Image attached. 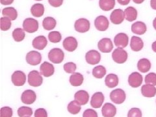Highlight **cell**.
I'll return each mask as SVG.
<instances>
[{
  "mask_svg": "<svg viewBox=\"0 0 156 117\" xmlns=\"http://www.w3.org/2000/svg\"><path fill=\"white\" fill-rule=\"evenodd\" d=\"M65 57V53L60 48H53L48 53V58L54 64H60Z\"/></svg>",
  "mask_w": 156,
  "mask_h": 117,
  "instance_id": "1",
  "label": "cell"
},
{
  "mask_svg": "<svg viewBox=\"0 0 156 117\" xmlns=\"http://www.w3.org/2000/svg\"><path fill=\"white\" fill-rule=\"evenodd\" d=\"M43 83V78L37 70H32L28 74V83L32 87H40Z\"/></svg>",
  "mask_w": 156,
  "mask_h": 117,
  "instance_id": "2",
  "label": "cell"
},
{
  "mask_svg": "<svg viewBox=\"0 0 156 117\" xmlns=\"http://www.w3.org/2000/svg\"><path fill=\"white\" fill-rule=\"evenodd\" d=\"M39 27L38 22L32 18H27L23 22V30L29 33H33L38 31Z\"/></svg>",
  "mask_w": 156,
  "mask_h": 117,
  "instance_id": "3",
  "label": "cell"
},
{
  "mask_svg": "<svg viewBox=\"0 0 156 117\" xmlns=\"http://www.w3.org/2000/svg\"><path fill=\"white\" fill-rule=\"evenodd\" d=\"M113 60L118 64H123L128 59V53L123 48L115 49L112 53Z\"/></svg>",
  "mask_w": 156,
  "mask_h": 117,
  "instance_id": "4",
  "label": "cell"
},
{
  "mask_svg": "<svg viewBox=\"0 0 156 117\" xmlns=\"http://www.w3.org/2000/svg\"><path fill=\"white\" fill-rule=\"evenodd\" d=\"M126 98V95L124 90L116 89L112 90L110 93V99L116 104H121L124 102Z\"/></svg>",
  "mask_w": 156,
  "mask_h": 117,
  "instance_id": "5",
  "label": "cell"
},
{
  "mask_svg": "<svg viewBox=\"0 0 156 117\" xmlns=\"http://www.w3.org/2000/svg\"><path fill=\"white\" fill-rule=\"evenodd\" d=\"M90 27V22L86 18H80L77 20L74 23L75 30L81 33H84L89 31Z\"/></svg>",
  "mask_w": 156,
  "mask_h": 117,
  "instance_id": "6",
  "label": "cell"
},
{
  "mask_svg": "<svg viewBox=\"0 0 156 117\" xmlns=\"http://www.w3.org/2000/svg\"><path fill=\"white\" fill-rule=\"evenodd\" d=\"M26 59L29 65L37 66L41 62L42 55L40 53L37 51H31L27 53Z\"/></svg>",
  "mask_w": 156,
  "mask_h": 117,
  "instance_id": "7",
  "label": "cell"
},
{
  "mask_svg": "<svg viewBox=\"0 0 156 117\" xmlns=\"http://www.w3.org/2000/svg\"><path fill=\"white\" fill-rule=\"evenodd\" d=\"M85 59L88 64L91 65H97L101 61V55L98 51L92 50L87 52L85 55Z\"/></svg>",
  "mask_w": 156,
  "mask_h": 117,
  "instance_id": "8",
  "label": "cell"
},
{
  "mask_svg": "<svg viewBox=\"0 0 156 117\" xmlns=\"http://www.w3.org/2000/svg\"><path fill=\"white\" fill-rule=\"evenodd\" d=\"M11 80L14 85L15 86H23L26 83V76L25 73L20 70L14 72L12 74Z\"/></svg>",
  "mask_w": 156,
  "mask_h": 117,
  "instance_id": "9",
  "label": "cell"
},
{
  "mask_svg": "<svg viewBox=\"0 0 156 117\" xmlns=\"http://www.w3.org/2000/svg\"><path fill=\"white\" fill-rule=\"evenodd\" d=\"M98 48L102 53H110L113 49V44L109 38H104L98 43Z\"/></svg>",
  "mask_w": 156,
  "mask_h": 117,
  "instance_id": "10",
  "label": "cell"
},
{
  "mask_svg": "<svg viewBox=\"0 0 156 117\" xmlns=\"http://www.w3.org/2000/svg\"><path fill=\"white\" fill-rule=\"evenodd\" d=\"M115 45L120 48H124L127 47L129 43V37L128 35L124 33H120L114 38Z\"/></svg>",
  "mask_w": 156,
  "mask_h": 117,
  "instance_id": "11",
  "label": "cell"
},
{
  "mask_svg": "<svg viewBox=\"0 0 156 117\" xmlns=\"http://www.w3.org/2000/svg\"><path fill=\"white\" fill-rule=\"evenodd\" d=\"M94 26L97 30L100 31H105L109 26L108 19L105 16H98L94 20Z\"/></svg>",
  "mask_w": 156,
  "mask_h": 117,
  "instance_id": "12",
  "label": "cell"
},
{
  "mask_svg": "<svg viewBox=\"0 0 156 117\" xmlns=\"http://www.w3.org/2000/svg\"><path fill=\"white\" fill-rule=\"evenodd\" d=\"M143 77L139 72H133L128 77L129 85L133 88H137L143 83Z\"/></svg>",
  "mask_w": 156,
  "mask_h": 117,
  "instance_id": "13",
  "label": "cell"
},
{
  "mask_svg": "<svg viewBox=\"0 0 156 117\" xmlns=\"http://www.w3.org/2000/svg\"><path fill=\"white\" fill-rule=\"evenodd\" d=\"M124 19V11L120 9L114 10L110 15L111 22L114 24H116V25H119V24L122 23Z\"/></svg>",
  "mask_w": 156,
  "mask_h": 117,
  "instance_id": "14",
  "label": "cell"
},
{
  "mask_svg": "<svg viewBox=\"0 0 156 117\" xmlns=\"http://www.w3.org/2000/svg\"><path fill=\"white\" fill-rule=\"evenodd\" d=\"M37 100V94L35 92L32 90H26L24 91L21 96V100L22 103L31 105L33 104Z\"/></svg>",
  "mask_w": 156,
  "mask_h": 117,
  "instance_id": "15",
  "label": "cell"
},
{
  "mask_svg": "<svg viewBox=\"0 0 156 117\" xmlns=\"http://www.w3.org/2000/svg\"><path fill=\"white\" fill-rule=\"evenodd\" d=\"M62 46L66 51L72 52L74 51L77 49L78 42L75 37H68L63 41Z\"/></svg>",
  "mask_w": 156,
  "mask_h": 117,
  "instance_id": "16",
  "label": "cell"
},
{
  "mask_svg": "<svg viewBox=\"0 0 156 117\" xmlns=\"http://www.w3.org/2000/svg\"><path fill=\"white\" fill-rule=\"evenodd\" d=\"M105 100L104 95L101 92H97L92 96L90 100V105L93 108L98 109L101 107Z\"/></svg>",
  "mask_w": 156,
  "mask_h": 117,
  "instance_id": "17",
  "label": "cell"
},
{
  "mask_svg": "<svg viewBox=\"0 0 156 117\" xmlns=\"http://www.w3.org/2000/svg\"><path fill=\"white\" fill-rule=\"evenodd\" d=\"M41 74L44 77H48L53 75L55 72V68L51 63L48 62H44L40 66Z\"/></svg>",
  "mask_w": 156,
  "mask_h": 117,
  "instance_id": "18",
  "label": "cell"
},
{
  "mask_svg": "<svg viewBox=\"0 0 156 117\" xmlns=\"http://www.w3.org/2000/svg\"><path fill=\"white\" fill-rule=\"evenodd\" d=\"M74 99L80 105H85L89 100V94L85 90H78L74 95Z\"/></svg>",
  "mask_w": 156,
  "mask_h": 117,
  "instance_id": "19",
  "label": "cell"
},
{
  "mask_svg": "<svg viewBox=\"0 0 156 117\" xmlns=\"http://www.w3.org/2000/svg\"><path fill=\"white\" fill-rule=\"evenodd\" d=\"M101 113L104 117H115L116 114V107L111 103H106L102 107Z\"/></svg>",
  "mask_w": 156,
  "mask_h": 117,
  "instance_id": "20",
  "label": "cell"
},
{
  "mask_svg": "<svg viewBox=\"0 0 156 117\" xmlns=\"http://www.w3.org/2000/svg\"><path fill=\"white\" fill-rule=\"evenodd\" d=\"M48 44L47 38L43 35L38 36L33 39L32 45L34 48L38 50H42L46 48Z\"/></svg>",
  "mask_w": 156,
  "mask_h": 117,
  "instance_id": "21",
  "label": "cell"
},
{
  "mask_svg": "<svg viewBox=\"0 0 156 117\" xmlns=\"http://www.w3.org/2000/svg\"><path fill=\"white\" fill-rule=\"evenodd\" d=\"M147 31V27L143 22H136L131 25V31L139 35H142Z\"/></svg>",
  "mask_w": 156,
  "mask_h": 117,
  "instance_id": "22",
  "label": "cell"
},
{
  "mask_svg": "<svg viewBox=\"0 0 156 117\" xmlns=\"http://www.w3.org/2000/svg\"><path fill=\"white\" fill-rule=\"evenodd\" d=\"M130 47L133 51H139L143 48L144 42L140 37L133 36L131 38Z\"/></svg>",
  "mask_w": 156,
  "mask_h": 117,
  "instance_id": "23",
  "label": "cell"
},
{
  "mask_svg": "<svg viewBox=\"0 0 156 117\" xmlns=\"http://www.w3.org/2000/svg\"><path fill=\"white\" fill-rule=\"evenodd\" d=\"M141 93L144 97L153 98L156 95V88L155 86L145 84L141 87Z\"/></svg>",
  "mask_w": 156,
  "mask_h": 117,
  "instance_id": "24",
  "label": "cell"
},
{
  "mask_svg": "<svg viewBox=\"0 0 156 117\" xmlns=\"http://www.w3.org/2000/svg\"><path fill=\"white\" fill-rule=\"evenodd\" d=\"M125 19L128 22H133L137 18V11L133 7H128L124 10Z\"/></svg>",
  "mask_w": 156,
  "mask_h": 117,
  "instance_id": "25",
  "label": "cell"
},
{
  "mask_svg": "<svg viewBox=\"0 0 156 117\" xmlns=\"http://www.w3.org/2000/svg\"><path fill=\"white\" fill-rule=\"evenodd\" d=\"M119 77L118 76L115 74H108L106 76L105 80V85L107 87L110 88V89H112V88L116 87L119 85Z\"/></svg>",
  "mask_w": 156,
  "mask_h": 117,
  "instance_id": "26",
  "label": "cell"
},
{
  "mask_svg": "<svg viewBox=\"0 0 156 117\" xmlns=\"http://www.w3.org/2000/svg\"><path fill=\"white\" fill-rule=\"evenodd\" d=\"M151 66H152V65H151L150 61L146 58H140L137 63L138 70L142 73L148 72L151 69Z\"/></svg>",
  "mask_w": 156,
  "mask_h": 117,
  "instance_id": "27",
  "label": "cell"
},
{
  "mask_svg": "<svg viewBox=\"0 0 156 117\" xmlns=\"http://www.w3.org/2000/svg\"><path fill=\"white\" fill-rule=\"evenodd\" d=\"M31 13L34 17L40 18L44 13V7L41 3H35L31 8Z\"/></svg>",
  "mask_w": 156,
  "mask_h": 117,
  "instance_id": "28",
  "label": "cell"
},
{
  "mask_svg": "<svg viewBox=\"0 0 156 117\" xmlns=\"http://www.w3.org/2000/svg\"><path fill=\"white\" fill-rule=\"evenodd\" d=\"M70 84L72 86L74 87H78V86H81L83 83L84 81V77L80 73H74L71 75L70 77Z\"/></svg>",
  "mask_w": 156,
  "mask_h": 117,
  "instance_id": "29",
  "label": "cell"
},
{
  "mask_svg": "<svg viewBox=\"0 0 156 117\" xmlns=\"http://www.w3.org/2000/svg\"><path fill=\"white\" fill-rule=\"evenodd\" d=\"M115 0H99V6L104 11H109L115 6Z\"/></svg>",
  "mask_w": 156,
  "mask_h": 117,
  "instance_id": "30",
  "label": "cell"
},
{
  "mask_svg": "<svg viewBox=\"0 0 156 117\" xmlns=\"http://www.w3.org/2000/svg\"><path fill=\"white\" fill-rule=\"evenodd\" d=\"M2 14L3 16L9 18L11 20H15L18 17L17 11L14 7H11L4 8L2 11Z\"/></svg>",
  "mask_w": 156,
  "mask_h": 117,
  "instance_id": "31",
  "label": "cell"
},
{
  "mask_svg": "<svg viewBox=\"0 0 156 117\" xmlns=\"http://www.w3.org/2000/svg\"><path fill=\"white\" fill-rule=\"evenodd\" d=\"M57 25V21L52 17H46L43 20L42 26L47 31H51L54 29Z\"/></svg>",
  "mask_w": 156,
  "mask_h": 117,
  "instance_id": "32",
  "label": "cell"
},
{
  "mask_svg": "<svg viewBox=\"0 0 156 117\" xmlns=\"http://www.w3.org/2000/svg\"><path fill=\"white\" fill-rule=\"evenodd\" d=\"M107 73L105 68L102 66V65H99L94 67L92 70V75L93 76L97 79H101L103 78Z\"/></svg>",
  "mask_w": 156,
  "mask_h": 117,
  "instance_id": "33",
  "label": "cell"
},
{
  "mask_svg": "<svg viewBox=\"0 0 156 117\" xmlns=\"http://www.w3.org/2000/svg\"><path fill=\"white\" fill-rule=\"evenodd\" d=\"M67 109L70 113L72 115H77L80 112L81 107V105L78 104L76 100H74L70 101L69 104L68 105Z\"/></svg>",
  "mask_w": 156,
  "mask_h": 117,
  "instance_id": "34",
  "label": "cell"
},
{
  "mask_svg": "<svg viewBox=\"0 0 156 117\" xmlns=\"http://www.w3.org/2000/svg\"><path fill=\"white\" fill-rule=\"evenodd\" d=\"M26 37V33L22 28H16L12 31V38L17 42H20Z\"/></svg>",
  "mask_w": 156,
  "mask_h": 117,
  "instance_id": "35",
  "label": "cell"
},
{
  "mask_svg": "<svg viewBox=\"0 0 156 117\" xmlns=\"http://www.w3.org/2000/svg\"><path fill=\"white\" fill-rule=\"evenodd\" d=\"M33 115V109L29 107L22 106L18 109V115L20 117H29Z\"/></svg>",
  "mask_w": 156,
  "mask_h": 117,
  "instance_id": "36",
  "label": "cell"
},
{
  "mask_svg": "<svg viewBox=\"0 0 156 117\" xmlns=\"http://www.w3.org/2000/svg\"><path fill=\"white\" fill-rule=\"evenodd\" d=\"M48 38L52 43H58L61 42L62 36L60 32L58 31H51L48 35Z\"/></svg>",
  "mask_w": 156,
  "mask_h": 117,
  "instance_id": "37",
  "label": "cell"
},
{
  "mask_svg": "<svg viewBox=\"0 0 156 117\" xmlns=\"http://www.w3.org/2000/svg\"><path fill=\"white\" fill-rule=\"evenodd\" d=\"M1 21V29L2 31H8L11 27V20L7 17H2Z\"/></svg>",
  "mask_w": 156,
  "mask_h": 117,
  "instance_id": "38",
  "label": "cell"
},
{
  "mask_svg": "<svg viewBox=\"0 0 156 117\" xmlns=\"http://www.w3.org/2000/svg\"><path fill=\"white\" fill-rule=\"evenodd\" d=\"M145 83L153 86L156 85V74L154 72L149 73L145 76Z\"/></svg>",
  "mask_w": 156,
  "mask_h": 117,
  "instance_id": "39",
  "label": "cell"
},
{
  "mask_svg": "<svg viewBox=\"0 0 156 117\" xmlns=\"http://www.w3.org/2000/svg\"><path fill=\"white\" fill-rule=\"evenodd\" d=\"M63 68H64V70L68 74H74L77 69V66L74 62H66V64L64 65Z\"/></svg>",
  "mask_w": 156,
  "mask_h": 117,
  "instance_id": "40",
  "label": "cell"
},
{
  "mask_svg": "<svg viewBox=\"0 0 156 117\" xmlns=\"http://www.w3.org/2000/svg\"><path fill=\"white\" fill-rule=\"evenodd\" d=\"M12 109L10 107H3L1 108L0 117H12Z\"/></svg>",
  "mask_w": 156,
  "mask_h": 117,
  "instance_id": "41",
  "label": "cell"
},
{
  "mask_svg": "<svg viewBox=\"0 0 156 117\" xmlns=\"http://www.w3.org/2000/svg\"><path fill=\"white\" fill-rule=\"evenodd\" d=\"M142 111L139 108H131L128 113V117H142Z\"/></svg>",
  "mask_w": 156,
  "mask_h": 117,
  "instance_id": "42",
  "label": "cell"
},
{
  "mask_svg": "<svg viewBox=\"0 0 156 117\" xmlns=\"http://www.w3.org/2000/svg\"><path fill=\"white\" fill-rule=\"evenodd\" d=\"M83 117H98V113L94 109H87L83 112Z\"/></svg>",
  "mask_w": 156,
  "mask_h": 117,
  "instance_id": "43",
  "label": "cell"
},
{
  "mask_svg": "<svg viewBox=\"0 0 156 117\" xmlns=\"http://www.w3.org/2000/svg\"><path fill=\"white\" fill-rule=\"evenodd\" d=\"M35 117H48L47 111L44 108H39L35 112Z\"/></svg>",
  "mask_w": 156,
  "mask_h": 117,
  "instance_id": "44",
  "label": "cell"
},
{
  "mask_svg": "<svg viewBox=\"0 0 156 117\" xmlns=\"http://www.w3.org/2000/svg\"><path fill=\"white\" fill-rule=\"evenodd\" d=\"M49 3L53 7H59L63 3V0H48Z\"/></svg>",
  "mask_w": 156,
  "mask_h": 117,
  "instance_id": "45",
  "label": "cell"
},
{
  "mask_svg": "<svg viewBox=\"0 0 156 117\" xmlns=\"http://www.w3.org/2000/svg\"><path fill=\"white\" fill-rule=\"evenodd\" d=\"M0 2L4 5H11L13 3L14 0H0Z\"/></svg>",
  "mask_w": 156,
  "mask_h": 117,
  "instance_id": "46",
  "label": "cell"
},
{
  "mask_svg": "<svg viewBox=\"0 0 156 117\" xmlns=\"http://www.w3.org/2000/svg\"><path fill=\"white\" fill-rule=\"evenodd\" d=\"M131 0H117V2H119V4L121 5H127L129 3Z\"/></svg>",
  "mask_w": 156,
  "mask_h": 117,
  "instance_id": "47",
  "label": "cell"
},
{
  "mask_svg": "<svg viewBox=\"0 0 156 117\" xmlns=\"http://www.w3.org/2000/svg\"><path fill=\"white\" fill-rule=\"evenodd\" d=\"M150 6L153 9L156 10V0H151Z\"/></svg>",
  "mask_w": 156,
  "mask_h": 117,
  "instance_id": "48",
  "label": "cell"
},
{
  "mask_svg": "<svg viewBox=\"0 0 156 117\" xmlns=\"http://www.w3.org/2000/svg\"><path fill=\"white\" fill-rule=\"evenodd\" d=\"M152 50L156 53V41L155 42H154L152 44Z\"/></svg>",
  "mask_w": 156,
  "mask_h": 117,
  "instance_id": "49",
  "label": "cell"
},
{
  "mask_svg": "<svg viewBox=\"0 0 156 117\" xmlns=\"http://www.w3.org/2000/svg\"><path fill=\"white\" fill-rule=\"evenodd\" d=\"M133 2L136 4H140L144 2V0H133Z\"/></svg>",
  "mask_w": 156,
  "mask_h": 117,
  "instance_id": "50",
  "label": "cell"
},
{
  "mask_svg": "<svg viewBox=\"0 0 156 117\" xmlns=\"http://www.w3.org/2000/svg\"><path fill=\"white\" fill-rule=\"evenodd\" d=\"M153 27H154L155 30H156V18H154V21H153Z\"/></svg>",
  "mask_w": 156,
  "mask_h": 117,
  "instance_id": "51",
  "label": "cell"
},
{
  "mask_svg": "<svg viewBox=\"0 0 156 117\" xmlns=\"http://www.w3.org/2000/svg\"><path fill=\"white\" fill-rule=\"evenodd\" d=\"M35 1H38L39 2V1H42V0H35Z\"/></svg>",
  "mask_w": 156,
  "mask_h": 117,
  "instance_id": "52",
  "label": "cell"
},
{
  "mask_svg": "<svg viewBox=\"0 0 156 117\" xmlns=\"http://www.w3.org/2000/svg\"><path fill=\"white\" fill-rule=\"evenodd\" d=\"M29 117H30V116H29Z\"/></svg>",
  "mask_w": 156,
  "mask_h": 117,
  "instance_id": "53",
  "label": "cell"
}]
</instances>
